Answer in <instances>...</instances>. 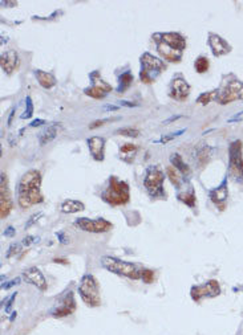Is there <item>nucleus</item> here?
<instances>
[{
	"mask_svg": "<svg viewBox=\"0 0 243 335\" xmlns=\"http://www.w3.org/2000/svg\"><path fill=\"white\" fill-rule=\"evenodd\" d=\"M40 187H42L40 171L29 170L23 175L17 184V203L22 208L27 209L43 203L44 198L42 195Z\"/></svg>",
	"mask_w": 243,
	"mask_h": 335,
	"instance_id": "nucleus-1",
	"label": "nucleus"
},
{
	"mask_svg": "<svg viewBox=\"0 0 243 335\" xmlns=\"http://www.w3.org/2000/svg\"><path fill=\"white\" fill-rule=\"evenodd\" d=\"M101 196L104 202L110 206H124L130 199V188L126 182L120 181L117 176H110L108 187Z\"/></svg>",
	"mask_w": 243,
	"mask_h": 335,
	"instance_id": "nucleus-2",
	"label": "nucleus"
},
{
	"mask_svg": "<svg viewBox=\"0 0 243 335\" xmlns=\"http://www.w3.org/2000/svg\"><path fill=\"white\" fill-rule=\"evenodd\" d=\"M166 69V65L162 60L157 58L151 53H144L141 56V72L140 78L144 84L154 83V80L160 76L163 70Z\"/></svg>",
	"mask_w": 243,
	"mask_h": 335,
	"instance_id": "nucleus-3",
	"label": "nucleus"
},
{
	"mask_svg": "<svg viewBox=\"0 0 243 335\" xmlns=\"http://www.w3.org/2000/svg\"><path fill=\"white\" fill-rule=\"evenodd\" d=\"M101 266L106 269L108 272H112L115 274L124 275L130 280H140L141 279V270L136 268L135 264L126 263L122 260L115 259L110 256H104L101 259Z\"/></svg>",
	"mask_w": 243,
	"mask_h": 335,
	"instance_id": "nucleus-4",
	"label": "nucleus"
},
{
	"mask_svg": "<svg viewBox=\"0 0 243 335\" xmlns=\"http://www.w3.org/2000/svg\"><path fill=\"white\" fill-rule=\"evenodd\" d=\"M79 294L81 300L90 307H97L101 305V297H100V288L97 280L92 274H85L81 279L79 285Z\"/></svg>",
	"mask_w": 243,
	"mask_h": 335,
	"instance_id": "nucleus-5",
	"label": "nucleus"
},
{
	"mask_svg": "<svg viewBox=\"0 0 243 335\" xmlns=\"http://www.w3.org/2000/svg\"><path fill=\"white\" fill-rule=\"evenodd\" d=\"M229 175L234 182L243 183V155L240 141H234L229 147Z\"/></svg>",
	"mask_w": 243,
	"mask_h": 335,
	"instance_id": "nucleus-6",
	"label": "nucleus"
},
{
	"mask_svg": "<svg viewBox=\"0 0 243 335\" xmlns=\"http://www.w3.org/2000/svg\"><path fill=\"white\" fill-rule=\"evenodd\" d=\"M163 182H165V175H163V171L158 166H151L147 168L144 179V187L152 198H162V196H165V191H163L162 187Z\"/></svg>",
	"mask_w": 243,
	"mask_h": 335,
	"instance_id": "nucleus-7",
	"label": "nucleus"
},
{
	"mask_svg": "<svg viewBox=\"0 0 243 335\" xmlns=\"http://www.w3.org/2000/svg\"><path fill=\"white\" fill-rule=\"evenodd\" d=\"M242 100L243 101V83L238 80L227 81L221 90H218L217 101L221 105H227L230 102Z\"/></svg>",
	"mask_w": 243,
	"mask_h": 335,
	"instance_id": "nucleus-8",
	"label": "nucleus"
},
{
	"mask_svg": "<svg viewBox=\"0 0 243 335\" xmlns=\"http://www.w3.org/2000/svg\"><path fill=\"white\" fill-rule=\"evenodd\" d=\"M73 225L84 232L90 233H105L112 229V223H109L105 219H88L79 218L73 222Z\"/></svg>",
	"mask_w": 243,
	"mask_h": 335,
	"instance_id": "nucleus-9",
	"label": "nucleus"
},
{
	"mask_svg": "<svg viewBox=\"0 0 243 335\" xmlns=\"http://www.w3.org/2000/svg\"><path fill=\"white\" fill-rule=\"evenodd\" d=\"M219 293H221V288L215 280H210L206 284L199 285V286H193L190 290L192 300L195 302H199L202 298H214L219 295Z\"/></svg>",
	"mask_w": 243,
	"mask_h": 335,
	"instance_id": "nucleus-10",
	"label": "nucleus"
},
{
	"mask_svg": "<svg viewBox=\"0 0 243 335\" xmlns=\"http://www.w3.org/2000/svg\"><path fill=\"white\" fill-rule=\"evenodd\" d=\"M11 211H12V199L8 187V178L3 172L0 178V218L6 219Z\"/></svg>",
	"mask_w": 243,
	"mask_h": 335,
	"instance_id": "nucleus-11",
	"label": "nucleus"
},
{
	"mask_svg": "<svg viewBox=\"0 0 243 335\" xmlns=\"http://www.w3.org/2000/svg\"><path fill=\"white\" fill-rule=\"evenodd\" d=\"M76 310V301L72 291H68L64 297L61 298V302L56 309L52 310V316L56 318H63V317L70 316Z\"/></svg>",
	"mask_w": 243,
	"mask_h": 335,
	"instance_id": "nucleus-12",
	"label": "nucleus"
},
{
	"mask_svg": "<svg viewBox=\"0 0 243 335\" xmlns=\"http://www.w3.org/2000/svg\"><path fill=\"white\" fill-rule=\"evenodd\" d=\"M153 40L157 44V52L160 53V56L162 57L163 60L169 61V63H179L181 58H182V51H177L174 48L169 47L166 43H163L162 40L157 38L153 36Z\"/></svg>",
	"mask_w": 243,
	"mask_h": 335,
	"instance_id": "nucleus-13",
	"label": "nucleus"
},
{
	"mask_svg": "<svg viewBox=\"0 0 243 335\" xmlns=\"http://www.w3.org/2000/svg\"><path fill=\"white\" fill-rule=\"evenodd\" d=\"M208 44L211 48V52H213V54L215 57L225 56V54L231 52L230 44L225 38H222L221 36L217 35V33H209Z\"/></svg>",
	"mask_w": 243,
	"mask_h": 335,
	"instance_id": "nucleus-14",
	"label": "nucleus"
},
{
	"mask_svg": "<svg viewBox=\"0 0 243 335\" xmlns=\"http://www.w3.org/2000/svg\"><path fill=\"white\" fill-rule=\"evenodd\" d=\"M23 277L26 280L27 282H29L31 285L36 286L39 290L45 291L47 290V280H45L44 274L40 272V269L36 268V266H32V268L26 269L24 272H23Z\"/></svg>",
	"mask_w": 243,
	"mask_h": 335,
	"instance_id": "nucleus-15",
	"label": "nucleus"
},
{
	"mask_svg": "<svg viewBox=\"0 0 243 335\" xmlns=\"http://www.w3.org/2000/svg\"><path fill=\"white\" fill-rule=\"evenodd\" d=\"M190 94V85L186 83L182 77H177L170 85V97L177 101H185Z\"/></svg>",
	"mask_w": 243,
	"mask_h": 335,
	"instance_id": "nucleus-16",
	"label": "nucleus"
},
{
	"mask_svg": "<svg viewBox=\"0 0 243 335\" xmlns=\"http://www.w3.org/2000/svg\"><path fill=\"white\" fill-rule=\"evenodd\" d=\"M154 37L160 38L163 43H166L169 47L174 48L177 51H182L186 48V40L183 36L174 32H167V33H154Z\"/></svg>",
	"mask_w": 243,
	"mask_h": 335,
	"instance_id": "nucleus-17",
	"label": "nucleus"
},
{
	"mask_svg": "<svg viewBox=\"0 0 243 335\" xmlns=\"http://www.w3.org/2000/svg\"><path fill=\"white\" fill-rule=\"evenodd\" d=\"M227 196H229V190H227V179H225L221 183V186H218L217 188L211 190L209 192V198L211 199V202L214 203L215 206L219 207L221 211L225 209V202L227 200Z\"/></svg>",
	"mask_w": 243,
	"mask_h": 335,
	"instance_id": "nucleus-18",
	"label": "nucleus"
},
{
	"mask_svg": "<svg viewBox=\"0 0 243 335\" xmlns=\"http://www.w3.org/2000/svg\"><path fill=\"white\" fill-rule=\"evenodd\" d=\"M2 69L7 74H12L19 68V56L15 51H7L2 54Z\"/></svg>",
	"mask_w": 243,
	"mask_h": 335,
	"instance_id": "nucleus-19",
	"label": "nucleus"
},
{
	"mask_svg": "<svg viewBox=\"0 0 243 335\" xmlns=\"http://www.w3.org/2000/svg\"><path fill=\"white\" fill-rule=\"evenodd\" d=\"M88 149H89L90 155L93 159L97 162L104 161V150H105V140L101 136H92L87 141Z\"/></svg>",
	"mask_w": 243,
	"mask_h": 335,
	"instance_id": "nucleus-20",
	"label": "nucleus"
},
{
	"mask_svg": "<svg viewBox=\"0 0 243 335\" xmlns=\"http://www.w3.org/2000/svg\"><path fill=\"white\" fill-rule=\"evenodd\" d=\"M60 130H61L60 124H52L49 125V126L45 127L42 133L39 134V143H40V146H45L48 145V143H51L52 141L59 135Z\"/></svg>",
	"mask_w": 243,
	"mask_h": 335,
	"instance_id": "nucleus-21",
	"label": "nucleus"
},
{
	"mask_svg": "<svg viewBox=\"0 0 243 335\" xmlns=\"http://www.w3.org/2000/svg\"><path fill=\"white\" fill-rule=\"evenodd\" d=\"M35 76L36 80H38V83L40 84V86L44 89H52L54 85H56V77L52 74V73L44 72V70L36 69L35 70Z\"/></svg>",
	"mask_w": 243,
	"mask_h": 335,
	"instance_id": "nucleus-22",
	"label": "nucleus"
},
{
	"mask_svg": "<svg viewBox=\"0 0 243 335\" xmlns=\"http://www.w3.org/2000/svg\"><path fill=\"white\" fill-rule=\"evenodd\" d=\"M84 211V204L79 200H73V199H68L65 200L63 204H61V212L63 213H76V212Z\"/></svg>",
	"mask_w": 243,
	"mask_h": 335,
	"instance_id": "nucleus-23",
	"label": "nucleus"
},
{
	"mask_svg": "<svg viewBox=\"0 0 243 335\" xmlns=\"http://www.w3.org/2000/svg\"><path fill=\"white\" fill-rule=\"evenodd\" d=\"M170 162H172L173 167H176L177 170H178L182 175H186V176H188V175L190 174L189 166L186 165L185 162L182 161V158H181V155H179V154L172 155V156H170Z\"/></svg>",
	"mask_w": 243,
	"mask_h": 335,
	"instance_id": "nucleus-24",
	"label": "nucleus"
},
{
	"mask_svg": "<svg viewBox=\"0 0 243 335\" xmlns=\"http://www.w3.org/2000/svg\"><path fill=\"white\" fill-rule=\"evenodd\" d=\"M89 77H90V80H92L93 85L99 86V88H101L103 90H105L106 93L112 92V86L109 85L108 83H105V81H104V80L100 77V72H97V70H96V72L90 73Z\"/></svg>",
	"mask_w": 243,
	"mask_h": 335,
	"instance_id": "nucleus-25",
	"label": "nucleus"
},
{
	"mask_svg": "<svg viewBox=\"0 0 243 335\" xmlns=\"http://www.w3.org/2000/svg\"><path fill=\"white\" fill-rule=\"evenodd\" d=\"M179 202L185 203L186 206L189 207H194L195 206V192L193 188H190L189 191H185V192H179L177 195Z\"/></svg>",
	"mask_w": 243,
	"mask_h": 335,
	"instance_id": "nucleus-26",
	"label": "nucleus"
},
{
	"mask_svg": "<svg viewBox=\"0 0 243 335\" xmlns=\"http://www.w3.org/2000/svg\"><path fill=\"white\" fill-rule=\"evenodd\" d=\"M119 83H120V86L119 89H117V92L124 93L125 89H128L129 86L132 85V83H133V74H132L130 72L122 73L121 76L119 77Z\"/></svg>",
	"mask_w": 243,
	"mask_h": 335,
	"instance_id": "nucleus-27",
	"label": "nucleus"
},
{
	"mask_svg": "<svg viewBox=\"0 0 243 335\" xmlns=\"http://www.w3.org/2000/svg\"><path fill=\"white\" fill-rule=\"evenodd\" d=\"M84 93H85L87 95H89V97L95 98V100H103V98H105L106 94H108L105 90H103V89L99 88V86L96 85H92L90 88L84 89Z\"/></svg>",
	"mask_w": 243,
	"mask_h": 335,
	"instance_id": "nucleus-28",
	"label": "nucleus"
},
{
	"mask_svg": "<svg viewBox=\"0 0 243 335\" xmlns=\"http://www.w3.org/2000/svg\"><path fill=\"white\" fill-rule=\"evenodd\" d=\"M211 151H213V150H211L209 146L202 147V149L198 151L197 161H198V165L201 166V167H203V166H206L209 163V159H210L211 156Z\"/></svg>",
	"mask_w": 243,
	"mask_h": 335,
	"instance_id": "nucleus-29",
	"label": "nucleus"
},
{
	"mask_svg": "<svg viewBox=\"0 0 243 335\" xmlns=\"http://www.w3.org/2000/svg\"><path fill=\"white\" fill-rule=\"evenodd\" d=\"M166 176H169L170 182H172V184H174L176 188H179V186H181V176H179L178 170H177L176 167L169 166V167L166 168Z\"/></svg>",
	"mask_w": 243,
	"mask_h": 335,
	"instance_id": "nucleus-30",
	"label": "nucleus"
},
{
	"mask_svg": "<svg viewBox=\"0 0 243 335\" xmlns=\"http://www.w3.org/2000/svg\"><path fill=\"white\" fill-rule=\"evenodd\" d=\"M209 67H210V63H209L208 57L205 56H199L194 63V68L198 73H206L209 70Z\"/></svg>",
	"mask_w": 243,
	"mask_h": 335,
	"instance_id": "nucleus-31",
	"label": "nucleus"
},
{
	"mask_svg": "<svg viewBox=\"0 0 243 335\" xmlns=\"http://www.w3.org/2000/svg\"><path fill=\"white\" fill-rule=\"evenodd\" d=\"M218 90H211V92H206L199 94V97L197 98V104L199 105H208L209 102H211L213 100H217Z\"/></svg>",
	"mask_w": 243,
	"mask_h": 335,
	"instance_id": "nucleus-32",
	"label": "nucleus"
},
{
	"mask_svg": "<svg viewBox=\"0 0 243 335\" xmlns=\"http://www.w3.org/2000/svg\"><path fill=\"white\" fill-rule=\"evenodd\" d=\"M117 135L130 136V138H137L140 135V131L137 129H132V127H124V129H119L116 131Z\"/></svg>",
	"mask_w": 243,
	"mask_h": 335,
	"instance_id": "nucleus-33",
	"label": "nucleus"
},
{
	"mask_svg": "<svg viewBox=\"0 0 243 335\" xmlns=\"http://www.w3.org/2000/svg\"><path fill=\"white\" fill-rule=\"evenodd\" d=\"M33 114V104L31 97L26 98V111L24 114H22V120H28V118L32 117Z\"/></svg>",
	"mask_w": 243,
	"mask_h": 335,
	"instance_id": "nucleus-34",
	"label": "nucleus"
},
{
	"mask_svg": "<svg viewBox=\"0 0 243 335\" xmlns=\"http://www.w3.org/2000/svg\"><path fill=\"white\" fill-rule=\"evenodd\" d=\"M185 131H186V129H181V130H178V131H176V133L169 134V135H163L162 138H161V140L157 141V142H160V143H163V145H166V143L170 142V141L176 140L177 136L182 135V134L185 133Z\"/></svg>",
	"mask_w": 243,
	"mask_h": 335,
	"instance_id": "nucleus-35",
	"label": "nucleus"
},
{
	"mask_svg": "<svg viewBox=\"0 0 243 335\" xmlns=\"http://www.w3.org/2000/svg\"><path fill=\"white\" fill-rule=\"evenodd\" d=\"M141 280H142L145 284H153L154 272L153 270H151V269H144V270H141Z\"/></svg>",
	"mask_w": 243,
	"mask_h": 335,
	"instance_id": "nucleus-36",
	"label": "nucleus"
},
{
	"mask_svg": "<svg viewBox=\"0 0 243 335\" xmlns=\"http://www.w3.org/2000/svg\"><path fill=\"white\" fill-rule=\"evenodd\" d=\"M136 151H137V147H136V145H132V143H125L124 146H121V149H120V154H122V158L126 156V155L135 154Z\"/></svg>",
	"mask_w": 243,
	"mask_h": 335,
	"instance_id": "nucleus-37",
	"label": "nucleus"
},
{
	"mask_svg": "<svg viewBox=\"0 0 243 335\" xmlns=\"http://www.w3.org/2000/svg\"><path fill=\"white\" fill-rule=\"evenodd\" d=\"M22 245H23V244H12V245L10 247V249H8V252H7V254H6L7 259H10V257H12L13 254L19 253V250L22 249Z\"/></svg>",
	"mask_w": 243,
	"mask_h": 335,
	"instance_id": "nucleus-38",
	"label": "nucleus"
},
{
	"mask_svg": "<svg viewBox=\"0 0 243 335\" xmlns=\"http://www.w3.org/2000/svg\"><path fill=\"white\" fill-rule=\"evenodd\" d=\"M110 118H106V120H99V121H95V122H92V124L89 125V130H95L97 129V127H101L104 126L105 124H108V122H110Z\"/></svg>",
	"mask_w": 243,
	"mask_h": 335,
	"instance_id": "nucleus-39",
	"label": "nucleus"
},
{
	"mask_svg": "<svg viewBox=\"0 0 243 335\" xmlns=\"http://www.w3.org/2000/svg\"><path fill=\"white\" fill-rule=\"evenodd\" d=\"M40 218H43V212H39V213H36V215H32V216H31V218H29L28 222L26 223V229H28V228L32 227V225L35 224V223L38 222V220H39V219H40Z\"/></svg>",
	"mask_w": 243,
	"mask_h": 335,
	"instance_id": "nucleus-40",
	"label": "nucleus"
},
{
	"mask_svg": "<svg viewBox=\"0 0 243 335\" xmlns=\"http://www.w3.org/2000/svg\"><path fill=\"white\" fill-rule=\"evenodd\" d=\"M39 240H40V239L35 238V236H27V238L23 239L22 244L23 245H26V247H28V245H31V244L39 243Z\"/></svg>",
	"mask_w": 243,
	"mask_h": 335,
	"instance_id": "nucleus-41",
	"label": "nucleus"
},
{
	"mask_svg": "<svg viewBox=\"0 0 243 335\" xmlns=\"http://www.w3.org/2000/svg\"><path fill=\"white\" fill-rule=\"evenodd\" d=\"M19 284H20V277H16L15 280H11V281H8L7 284L2 285V289H10L12 288V286H15V285H19Z\"/></svg>",
	"mask_w": 243,
	"mask_h": 335,
	"instance_id": "nucleus-42",
	"label": "nucleus"
},
{
	"mask_svg": "<svg viewBox=\"0 0 243 335\" xmlns=\"http://www.w3.org/2000/svg\"><path fill=\"white\" fill-rule=\"evenodd\" d=\"M3 234H4V238H13V236L16 234V231H15V228L13 227H8L6 231H4Z\"/></svg>",
	"mask_w": 243,
	"mask_h": 335,
	"instance_id": "nucleus-43",
	"label": "nucleus"
},
{
	"mask_svg": "<svg viewBox=\"0 0 243 335\" xmlns=\"http://www.w3.org/2000/svg\"><path fill=\"white\" fill-rule=\"evenodd\" d=\"M16 295H17V293H16V291H15V293H13L12 295H11V297L8 298V301H7V307H6V311H7V313H8V311H10L11 306H12L13 301H15V298H16Z\"/></svg>",
	"mask_w": 243,
	"mask_h": 335,
	"instance_id": "nucleus-44",
	"label": "nucleus"
},
{
	"mask_svg": "<svg viewBox=\"0 0 243 335\" xmlns=\"http://www.w3.org/2000/svg\"><path fill=\"white\" fill-rule=\"evenodd\" d=\"M179 118H182V115H172V117H170V118H167V120L163 121L162 125H165V126H166V125L172 124V122H176V121L179 120Z\"/></svg>",
	"mask_w": 243,
	"mask_h": 335,
	"instance_id": "nucleus-45",
	"label": "nucleus"
},
{
	"mask_svg": "<svg viewBox=\"0 0 243 335\" xmlns=\"http://www.w3.org/2000/svg\"><path fill=\"white\" fill-rule=\"evenodd\" d=\"M119 104L121 105V106H126V108H135V106H137V104L129 101H119Z\"/></svg>",
	"mask_w": 243,
	"mask_h": 335,
	"instance_id": "nucleus-46",
	"label": "nucleus"
},
{
	"mask_svg": "<svg viewBox=\"0 0 243 335\" xmlns=\"http://www.w3.org/2000/svg\"><path fill=\"white\" fill-rule=\"evenodd\" d=\"M45 124V121L43 120H35L31 122V127H38V126H42V125Z\"/></svg>",
	"mask_w": 243,
	"mask_h": 335,
	"instance_id": "nucleus-47",
	"label": "nucleus"
},
{
	"mask_svg": "<svg viewBox=\"0 0 243 335\" xmlns=\"http://www.w3.org/2000/svg\"><path fill=\"white\" fill-rule=\"evenodd\" d=\"M104 110L116 111V110H119V106H116V105H105V106H104Z\"/></svg>",
	"mask_w": 243,
	"mask_h": 335,
	"instance_id": "nucleus-48",
	"label": "nucleus"
},
{
	"mask_svg": "<svg viewBox=\"0 0 243 335\" xmlns=\"http://www.w3.org/2000/svg\"><path fill=\"white\" fill-rule=\"evenodd\" d=\"M58 238L60 239V243L61 244H67L68 243L67 239H65V236H64V233H63V232H60V233H58Z\"/></svg>",
	"mask_w": 243,
	"mask_h": 335,
	"instance_id": "nucleus-49",
	"label": "nucleus"
},
{
	"mask_svg": "<svg viewBox=\"0 0 243 335\" xmlns=\"http://www.w3.org/2000/svg\"><path fill=\"white\" fill-rule=\"evenodd\" d=\"M15 111H16V108L13 109L12 111H11V114H10V118H8V124H7V125H8V126H10V125H11V122H12V118H13V115H15Z\"/></svg>",
	"mask_w": 243,
	"mask_h": 335,
	"instance_id": "nucleus-50",
	"label": "nucleus"
},
{
	"mask_svg": "<svg viewBox=\"0 0 243 335\" xmlns=\"http://www.w3.org/2000/svg\"><path fill=\"white\" fill-rule=\"evenodd\" d=\"M2 6H16V2H2Z\"/></svg>",
	"mask_w": 243,
	"mask_h": 335,
	"instance_id": "nucleus-51",
	"label": "nucleus"
},
{
	"mask_svg": "<svg viewBox=\"0 0 243 335\" xmlns=\"http://www.w3.org/2000/svg\"><path fill=\"white\" fill-rule=\"evenodd\" d=\"M54 263H60V264H68L67 260H61V259H54Z\"/></svg>",
	"mask_w": 243,
	"mask_h": 335,
	"instance_id": "nucleus-52",
	"label": "nucleus"
}]
</instances>
